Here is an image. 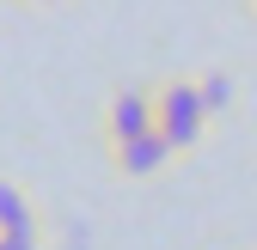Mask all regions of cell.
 <instances>
[{
    "label": "cell",
    "mask_w": 257,
    "mask_h": 250,
    "mask_svg": "<svg viewBox=\"0 0 257 250\" xmlns=\"http://www.w3.org/2000/svg\"><path fill=\"white\" fill-rule=\"evenodd\" d=\"M178 165V146L159 134V128H147V134H135V140H122V146H110V171L116 177H128V183H147V177H166Z\"/></svg>",
    "instance_id": "3957f363"
},
{
    "label": "cell",
    "mask_w": 257,
    "mask_h": 250,
    "mask_svg": "<svg viewBox=\"0 0 257 250\" xmlns=\"http://www.w3.org/2000/svg\"><path fill=\"white\" fill-rule=\"evenodd\" d=\"M31 6H55V0H31Z\"/></svg>",
    "instance_id": "52a82bcc"
},
{
    "label": "cell",
    "mask_w": 257,
    "mask_h": 250,
    "mask_svg": "<svg viewBox=\"0 0 257 250\" xmlns=\"http://www.w3.org/2000/svg\"><path fill=\"white\" fill-rule=\"evenodd\" d=\"M153 110H159V134L178 146V159L208 140V122H214V116H208V104H202V86H196V80H159V86H153Z\"/></svg>",
    "instance_id": "6da1fadb"
},
{
    "label": "cell",
    "mask_w": 257,
    "mask_h": 250,
    "mask_svg": "<svg viewBox=\"0 0 257 250\" xmlns=\"http://www.w3.org/2000/svg\"><path fill=\"white\" fill-rule=\"evenodd\" d=\"M0 232H7V238H37V244H43V208L31 202V190L13 183V177H0Z\"/></svg>",
    "instance_id": "277c9868"
},
{
    "label": "cell",
    "mask_w": 257,
    "mask_h": 250,
    "mask_svg": "<svg viewBox=\"0 0 257 250\" xmlns=\"http://www.w3.org/2000/svg\"><path fill=\"white\" fill-rule=\"evenodd\" d=\"M196 86H202V104H208V116H227V110H233V98H239L233 74H202Z\"/></svg>",
    "instance_id": "5b68a950"
},
{
    "label": "cell",
    "mask_w": 257,
    "mask_h": 250,
    "mask_svg": "<svg viewBox=\"0 0 257 250\" xmlns=\"http://www.w3.org/2000/svg\"><path fill=\"white\" fill-rule=\"evenodd\" d=\"M251 250H257V244H251Z\"/></svg>",
    "instance_id": "9c48e42d"
},
{
    "label": "cell",
    "mask_w": 257,
    "mask_h": 250,
    "mask_svg": "<svg viewBox=\"0 0 257 250\" xmlns=\"http://www.w3.org/2000/svg\"><path fill=\"white\" fill-rule=\"evenodd\" d=\"M245 6H251V12H257V0H245Z\"/></svg>",
    "instance_id": "ba28073f"
},
{
    "label": "cell",
    "mask_w": 257,
    "mask_h": 250,
    "mask_svg": "<svg viewBox=\"0 0 257 250\" xmlns=\"http://www.w3.org/2000/svg\"><path fill=\"white\" fill-rule=\"evenodd\" d=\"M147 128H159L153 92H147V86H116L110 98H104V116H98V134H104V146H122V140L147 134Z\"/></svg>",
    "instance_id": "7a4b0ae2"
},
{
    "label": "cell",
    "mask_w": 257,
    "mask_h": 250,
    "mask_svg": "<svg viewBox=\"0 0 257 250\" xmlns=\"http://www.w3.org/2000/svg\"><path fill=\"white\" fill-rule=\"evenodd\" d=\"M0 250H43L37 238H7V232H0Z\"/></svg>",
    "instance_id": "8992f818"
}]
</instances>
